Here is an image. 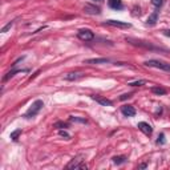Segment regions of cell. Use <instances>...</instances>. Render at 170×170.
Here are the masks:
<instances>
[{"instance_id": "d4e9b609", "label": "cell", "mask_w": 170, "mask_h": 170, "mask_svg": "<svg viewBox=\"0 0 170 170\" xmlns=\"http://www.w3.org/2000/svg\"><path fill=\"white\" fill-rule=\"evenodd\" d=\"M60 136H61V137H64V138H66V140L71 138V136H69L66 132H64V130H60Z\"/></svg>"}, {"instance_id": "7a4b0ae2", "label": "cell", "mask_w": 170, "mask_h": 170, "mask_svg": "<svg viewBox=\"0 0 170 170\" xmlns=\"http://www.w3.org/2000/svg\"><path fill=\"white\" fill-rule=\"evenodd\" d=\"M43 106H44V102H43L41 100H36V101L32 104L31 108L28 109V112H27L25 114H24V117H25V118H32V117H35V116L40 111H41Z\"/></svg>"}, {"instance_id": "ac0fdd59", "label": "cell", "mask_w": 170, "mask_h": 170, "mask_svg": "<svg viewBox=\"0 0 170 170\" xmlns=\"http://www.w3.org/2000/svg\"><path fill=\"white\" fill-rule=\"evenodd\" d=\"M20 134H21V129H16V130H13V132L11 133V136H9V137H11L13 141H16V140L19 138Z\"/></svg>"}, {"instance_id": "603a6c76", "label": "cell", "mask_w": 170, "mask_h": 170, "mask_svg": "<svg viewBox=\"0 0 170 170\" xmlns=\"http://www.w3.org/2000/svg\"><path fill=\"white\" fill-rule=\"evenodd\" d=\"M12 25H13V21H9L5 27H3V28H2V33H5L7 31H8V29H11V27H12Z\"/></svg>"}, {"instance_id": "9a60e30c", "label": "cell", "mask_w": 170, "mask_h": 170, "mask_svg": "<svg viewBox=\"0 0 170 170\" xmlns=\"http://www.w3.org/2000/svg\"><path fill=\"white\" fill-rule=\"evenodd\" d=\"M152 92L154 93V95H158V96H165L166 93H168V91H166L165 88H162V86H153Z\"/></svg>"}, {"instance_id": "277c9868", "label": "cell", "mask_w": 170, "mask_h": 170, "mask_svg": "<svg viewBox=\"0 0 170 170\" xmlns=\"http://www.w3.org/2000/svg\"><path fill=\"white\" fill-rule=\"evenodd\" d=\"M126 41L130 43V44H134V45H138V47H142V48H146V49H157L156 47H153L150 43L148 41H144V40H137V39H132V37H126Z\"/></svg>"}, {"instance_id": "7402d4cb", "label": "cell", "mask_w": 170, "mask_h": 170, "mask_svg": "<svg viewBox=\"0 0 170 170\" xmlns=\"http://www.w3.org/2000/svg\"><path fill=\"white\" fill-rule=\"evenodd\" d=\"M157 144H159V145H164V144H165V134H164V133H161V134L158 136Z\"/></svg>"}, {"instance_id": "484cf974", "label": "cell", "mask_w": 170, "mask_h": 170, "mask_svg": "<svg viewBox=\"0 0 170 170\" xmlns=\"http://www.w3.org/2000/svg\"><path fill=\"white\" fill-rule=\"evenodd\" d=\"M129 97H132V95H130V93H128V95H122L120 98H121V100H126V98H129Z\"/></svg>"}, {"instance_id": "cb8c5ba5", "label": "cell", "mask_w": 170, "mask_h": 170, "mask_svg": "<svg viewBox=\"0 0 170 170\" xmlns=\"http://www.w3.org/2000/svg\"><path fill=\"white\" fill-rule=\"evenodd\" d=\"M162 3H164V0H152V4L154 7H161Z\"/></svg>"}, {"instance_id": "5b68a950", "label": "cell", "mask_w": 170, "mask_h": 170, "mask_svg": "<svg viewBox=\"0 0 170 170\" xmlns=\"http://www.w3.org/2000/svg\"><path fill=\"white\" fill-rule=\"evenodd\" d=\"M77 37L80 40H82V41H91V40L95 39V35H93V32L91 29H80L77 32Z\"/></svg>"}, {"instance_id": "8992f818", "label": "cell", "mask_w": 170, "mask_h": 170, "mask_svg": "<svg viewBox=\"0 0 170 170\" xmlns=\"http://www.w3.org/2000/svg\"><path fill=\"white\" fill-rule=\"evenodd\" d=\"M105 25H111V27H117V28H130L132 24L126 21H120V20H106Z\"/></svg>"}, {"instance_id": "4fadbf2b", "label": "cell", "mask_w": 170, "mask_h": 170, "mask_svg": "<svg viewBox=\"0 0 170 170\" xmlns=\"http://www.w3.org/2000/svg\"><path fill=\"white\" fill-rule=\"evenodd\" d=\"M81 77H82V73H79V72H72V73H66L65 75V80H68V81H76V80H79Z\"/></svg>"}, {"instance_id": "2e32d148", "label": "cell", "mask_w": 170, "mask_h": 170, "mask_svg": "<svg viewBox=\"0 0 170 170\" xmlns=\"http://www.w3.org/2000/svg\"><path fill=\"white\" fill-rule=\"evenodd\" d=\"M19 72H21V69H13V71H11V72H8L7 75L3 77V81H8L11 77H13V76L16 75V73H19Z\"/></svg>"}, {"instance_id": "8fae6325", "label": "cell", "mask_w": 170, "mask_h": 170, "mask_svg": "<svg viewBox=\"0 0 170 170\" xmlns=\"http://www.w3.org/2000/svg\"><path fill=\"white\" fill-rule=\"evenodd\" d=\"M92 98L95 100L96 102H98V104H101L104 106H112V104H113L111 100H108L105 97H101V96H92Z\"/></svg>"}, {"instance_id": "f1b7e54d", "label": "cell", "mask_w": 170, "mask_h": 170, "mask_svg": "<svg viewBox=\"0 0 170 170\" xmlns=\"http://www.w3.org/2000/svg\"><path fill=\"white\" fill-rule=\"evenodd\" d=\"M95 2H98V3H102V2H104V0H95Z\"/></svg>"}, {"instance_id": "d6986e66", "label": "cell", "mask_w": 170, "mask_h": 170, "mask_svg": "<svg viewBox=\"0 0 170 170\" xmlns=\"http://www.w3.org/2000/svg\"><path fill=\"white\" fill-rule=\"evenodd\" d=\"M69 121L71 122H81V124H86L85 118H79V117H69Z\"/></svg>"}, {"instance_id": "3957f363", "label": "cell", "mask_w": 170, "mask_h": 170, "mask_svg": "<svg viewBox=\"0 0 170 170\" xmlns=\"http://www.w3.org/2000/svg\"><path fill=\"white\" fill-rule=\"evenodd\" d=\"M144 64L146 66H152V68H157V69H162V71L170 72V64L165 61H159V60H148Z\"/></svg>"}, {"instance_id": "44dd1931", "label": "cell", "mask_w": 170, "mask_h": 170, "mask_svg": "<svg viewBox=\"0 0 170 170\" xmlns=\"http://www.w3.org/2000/svg\"><path fill=\"white\" fill-rule=\"evenodd\" d=\"M55 128H57V129H65V128H68V124H66V122L59 121V122H56V124H55Z\"/></svg>"}, {"instance_id": "e0dca14e", "label": "cell", "mask_w": 170, "mask_h": 170, "mask_svg": "<svg viewBox=\"0 0 170 170\" xmlns=\"http://www.w3.org/2000/svg\"><path fill=\"white\" fill-rule=\"evenodd\" d=\"M125 157L124 156H117V157H113V162L114 164H117V165H121V164H124L125 162Z\"/></svg>"}, {"instance_id": "9c48e42d", "label": "cell", "mask_w": 170, "mask_h": 170, "mask_svg": "<svg viewBox=\"0 0 170 170\" xmlns=\"http://www.w3.org/2000/svg\"><path fill=\"white\" fill-rule=\"evenodd\" d=\"M111 61L109 59H88L84 60V64H91V65H97V64H108Z\"/></svg>"}, {"instance_id": "7c38bea8", "label": "cell", "mask_w": 170, "mask_h": 170, "mask_svg": "<svg viewBox=\"0 0 170 170\" xmlns=\"http://www.w3.org/2000/svg\"><path fill=\"white\" fill-rule=\"evenodd\" d=\"M108 4H109L111 8L116 9V11L122 9V2H121V0H108Z\"/></svg>"}, {"instance_id": "5bb4252c", "label": "cell", "mask_w": 170, "mask_h": 170, "mask_svg": "<svg viewBox=\"0 0 170 170\" xmlns=\"http://www.w3.org/2000/svg\"><path fill=\"white\" fill-rule=\"evenodd\" d=\"M157 20H158V12L154 11V12H153L152 15L148 18V20H146V24H148V25H154L156 23H157Z\"/></svg>"}, {"instance_id": "30bf717a", "label": "cell", "mask_w": 170, "mask_h": 170, "mask_svg": "<svg viewBox=\"0 0 170 170\" xmlns=\"http://www.w3.org/2000/svg\"><path fill=\"white\" fill-rule=\"evenodd\" d=\"M138 129L142 133H145L146 136H150L153 133V128L148 124V122H138Z\"/></svg>"}, {"instance_id": "6da1fadb", "label": "cell", "mask_w": 170, "mask_h": 170, "mask_svg": "<svg viewBox=\"0 0 170 170\" xmlns=\"http://www.w3.org/2000/svg\"><path fill=\"white\" fill-rule=\"evenodd\" d=\"M84 161H85V157L82 154L76 156V157L72 158L71 162L66 165V169H86V165L84 164Z\"/></svg>"}, {"instance_id": "ffe728a7", "label": "cell", "mask_w": 170, "mask_h": 170, "mask_svg": "<svg viewBox=\"0 0 170 170\" xmlns=\"http://www.w3.org/2000/svg\"><path fill=\"white\" fill-rule=\"evenodd\" d=\"M144 84H146L145 80H138V81L129 82V85H130V86H141V85H144Z\"/></svg>"}, {"instance_id": "4316f807", "label": "cell", "mask_w": 170, "mask_h": 170, "mask_svg": "<svg viewBox=\"0 0 170 170\" xmlns=\"http://www.w3.org/2000/svg\"><path fill=\"white\" fill-rule=\"evenodd\" d=\"M146 168V164H141L140 165V169H145Z\"/></svg>"}, {"instance_id": "83f0119b", "label": "cell", "mask_w": 170, "mask_h": 170, "mask_svg": "<svg viewBox=\"0 0 170 170\" xmlns=\"http://www.w3.org/2000/svg\"><path fill=\"white\" fill-rule=\"evenodd\" d=\"M164 32H165V35H168V36L170 35V31H164Z\"/></svg>"}, {"instance_id": "52a82bcc", "label": "cell", "mask_w": 170, "mask_h": 170, "mask_svg": "<svg viewBox=\"0 0 170 170\" xmlns=\"http://www.w3.org/2000/svg\"><path fill=\"white\" fill-rule=\"evenodd\" d=\"M84 12L88 13V15H100L101 13V9L98 7L93 5V4H85L84 5Z\"/></svg>"}, {"instance_id": "ba28073f", "label": "cell", "mask_w": 170, "mask_h": 170, "mask_svg": "<svg viewBox=\"0 0 170 170\" xmlns=\"http://www.w3.org/2000/svg\"><path fill=\"white\" fill-rule=\"evenodd\" d=\"M121 112L125 117H133V116L136 114V109H134V106H132V105H124L121 108Z\"/></svg>"}]
</instances>
